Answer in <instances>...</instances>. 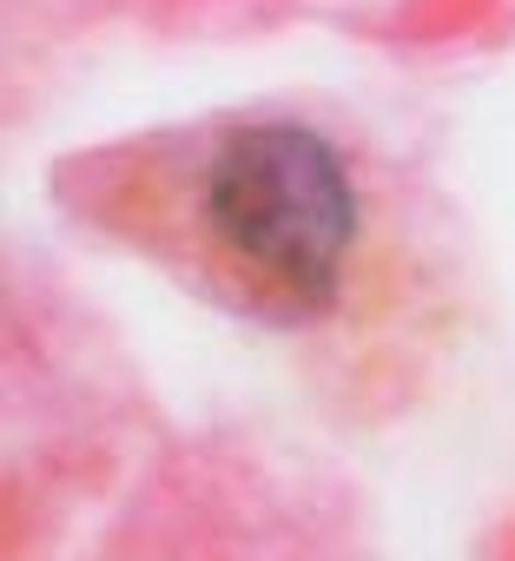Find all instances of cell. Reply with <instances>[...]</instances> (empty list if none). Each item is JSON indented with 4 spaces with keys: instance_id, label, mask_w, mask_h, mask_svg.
I'll return each instance as SVG.
<instances>
[{
    "instance_id": "cell-1",
    "label": "cell",
    "mask_w": 515,
    "mask_h": 561,
    "mask_svg": "<svg viewBox=\"0 0 515 561\" xmlns=\"http://www.w3.org/2000/svg\"><path fill=\"white\" fill-rule=\"evenodd\" d=\"M87 211L265 331H318L370 285L357 159L298 113H231L93 159Z\"/></svg>"
}]
</instances>
